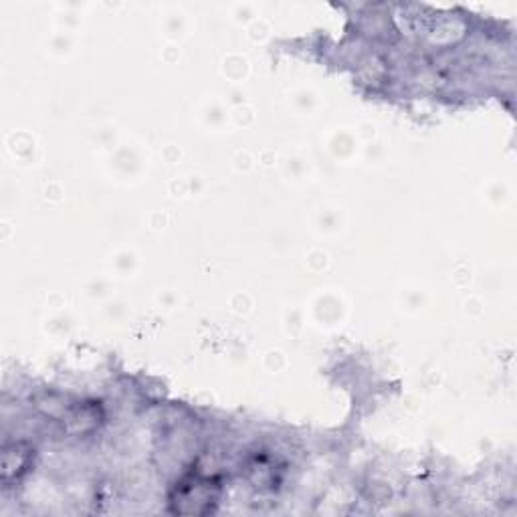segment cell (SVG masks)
<instances>
[{"mask_svg": "<svg viewBox=\"0 0 517 517\" xmlns=\"http://www.w3.org/2000/svg\"><path fill=\"white\" fill-rule=\"evenodd\" d=\"M219 493H221V485L217 479L202 477V475H188L176 485L170 497V505H172V511L180 515L211 513L219 503L217 501Z\"/></svg>", "mask_w": 517, "mask_h": 517, "instance_id": "1", "label": "cell"}, {"mask_svg": "<svg viewBox=\"0 0 517 517\" xmlns=\"http://www.w3.org/2000/svg\"><path fill=\"white\" fill-rule=\"evenodd\" d=\"M33 453L35 451L23 443H15V445L7 447L5 455H3V481L11 483V481L23 477L31 467Z\"/></svg>", "mask_w": 517, "mask_h": 517, "instance_id": "2", "label": "cell"}]
</instances>
